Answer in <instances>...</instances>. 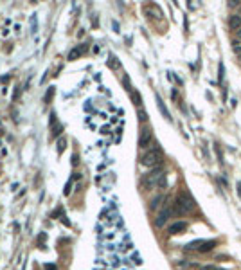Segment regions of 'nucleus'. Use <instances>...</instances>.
Wrapping results in <instances>:
<instances>
[{
	"mask_svg": "<svg viewBox=\"0 0 241 270\" xmlns=\"http://www.w3.org/2000/svg\"><path fill=\"white\" fill-rule=\"evenodd\" d=\"M194 207H196V204L193 200V196L187 193V191H180V193L176 194V200L173 204V213H176V214H187V213L194 211Z\"/></svg>",
	"mask_w": 241,
	"mask_h": 270,
	"instance_id": "obj_1",
	"label": "nucleus"
},
{
	"mask_svg": "<svg viewBox=\"0 0 241 270\" xmlns=\"http://www.w3.org/2000/svg\"><path fill=\"white\" fill-rule=\"evenodd\" d=\"M140 162H142V166H146V168H160L162 162H164L162 148L159 146V144H155V146H153L149 151H146V153L142 155Z\"/></svg>",
	"mask_w": 241,
	"mask_h": 270,
	"instance_id": "obj_2",
	"label": "nucleus"
},
{
	"mask_svg": "<svg viewBox=\"0 0 241 270\" xmlns=\"http://www.w3.org/2000/svg\"><path fill=\"white\" fill-rule=\"evenodd\" d=\"M164 175V171H162V166L160 168H153L148 175H144L142 176V180H140V184H142V187L148 191V189H153V187H156V184H159V178Z\"/></svg>",
	"mask_w": 241,
	"mask_h": 270,
	"instance_id": "obj_3",
	"label": "nucleus"
},
{
	"mask_svg": "<svg viewBox=\"0 0 241 270\" xmlns=\"http://www.w3.org/2000/svg\"><path fill=\"white\" fill-rule=\"evenodd\" d=\"M171 214H173V204H169V205H164V209L159 213V216L155 218V225L159 227H164L166 223H167V220L171 218Z\"/></svg>",
	"mask_w": 241,
	"mask_h": 270,
	"instance_id": "obj_4",
	"label": "nucleus"
},
{
	"mask_svg": "<svg viewBox=\"0 0 241 270\" xmlns=\"http://www.w3.org/2000/svg\"><path fill=\"white\" fill-rule=\"evenodd\" d=\"M151 141H153V133H151V128H142V132H140V137H139V146H140L142 150H146V148H149Z\"/></svg>",
	"mask_w": 241,
	"mask_h": 270,
	"instance_id": "obj_5",
	"label": "nucleus"
},
{
	"mask_svg": "<svg viewBox=\"0 0 241 270\" xmlns=\"http://www.w3.org/2000/svg\"><path fill=\"white\" fill-rule=\"evenodd\" d=\"M185 231H187V222H175L173 225H169L167 234H169V236H176V234H182Z\"/></svg>",
	"mask_w": 241,
	"mask_h": 270,
	"instance_id": "obj_6",
	"label": "nucleus"
},
{
	"mask_svg": "<svg viewBox=\"0 0 241 270\" xmlns=\"http://www.w3.org/2000/svg\"><path fill=\"white\" fill-rule=\"evenodd\" d=\"M216 245H218V241H216V240H209V241H203L200 247L196 248V250L200 252V254H205V252H211V250H212V248H214Z\"/></svg>",
	"mask_w": 241,
	"mask_h": 270,
	"instance_id": "obj_7",
	"label": "nucleus"
},
{
	"mask_svg": "<svg viewBox=\"0 0 241 270\" xmlns=\"http://www.w3.org/2000/svg\"><path fill=\"white\" fill-rule=\"evenodd\" d=\"M228 25L232 29H241V16L239 15H232L228 18Z\"/></svg>",
	"mask_w": 241,
	"mask_h": 270,
	"instance_id": "obj_8",
	"label": "nucleus"
},
{
	"mask_svg": "<svg viewBox=\"0 0 241 270\" xmlns=\"http://www.w3.org/2000/svg\"><path fill=\"white\" fill-rule=\"evenodd\" d=\"M164 200H166V196H164V194H159V196H155V198L149 202V209H153V211H155V209H159V207H160V204H162Z\"/></svg>",
	"mask_w": 241,
	"mask_h": 270,
	"instance_id": "obj_9",
	"label": "nucleus"
},
{
	"mask_svg": "<svg viewBox=\"0 0 241 270\" xmlns=\"http://www.w3.org/2000/svg\"><path fill=\"white\" fill-rule=\"evenodd\" d=\"M156 103H159V108H160V112L164 113V117H166V119H169V121H171V115H169V112H167V110H166V106H164V103H162V99H160L159 96H156Z\"/></svg>",
	"mask_w": 241,
	"mask_h": 270,
	"instance_id": "obj_10",
	"label": "nucleus"
},
{
	"mask_svg": "<svg viewBox=\"0 0 241 270\" xmlns=\"http://www.w3.org/2000/svg\"><path fill=\"white\" fill-rule=\"evenodd\" d=\"M166 185H167V175L164 173L160 178H159V184H156V187H159V189H166Z\"/></svg>",
	"mask_w": 241,
	"mask_h": 270,
	"instance_id": "obj_11",
	"label": "nucleus"
},
{
	"mask_svg": "<svg viewBox=\"0 0 241 270\" xmlns=\"http://www.w3.org/2000/svg\"><path fill=\"white\" fill-rule=\"evenodd\" d=\"M223 72H225V70H223V63H219V67H218V81H219V83L223 81Z\"/></svg>",
	"mask_w": 241,
	"mask_h": 270,
	"instance_id": "obj_12",
	"label": "nucleus"
},
{
	"mask_svg": "<svg viewBox=\"0 0 241 270\" xmlns=\"http://www.w3.org/2000/svg\"><path fill=\"white\" fill-rule=\"evenodd\" d=\"M203 270H227V268H221V267H216V265H205Z\"/></svg>",
	"mask_w": 241,
	"mask_h": 270,
	"instance_id": "obj_13",
	"label": "nucleus"
},
{
	"mask_svg": "<svg viewBox=\"0 0 241 270\" xmlns=\"http://www.w3.org/2000/svg\"><path fill=\"white\" fill-rule=\"evenodd\" d=\"M139 119H140V121H146V119H148V117H146V112H144L142 108L139 110Z\"/></svg>",
	"mask_w": 241,
	"mask_h": 270,
	"instance_id": "obj_14",
	"label": "nucleus"
},
{
	"mask_svg": "<svg viewBox=\"0 0 241 270\" xmlns=\"http://www.w3.org/2000/svg\"><path fill=\"white\" fill-rule=\"evenodd\" d=\"M45 268H47V270H56V267H54V265H47Z\"/></svg>",
	"mask_w": 241,
	"mask_h": 270,
	"instance_id": "obj_15",
	"label": "nucleus"
},
{
	"mask_svg": "<svg viewBox=\"0 0 241 270\" xmlns=\"http://www.w3.org/2000/svg\"><path fill=\"white\" fill-rule=\"evenodd\" d=\"M238 36H239V38H241V29H238Z\"/></svg>",
	"mask_w": 241,
	"mask_h": 270,
	"instance_id": "obj_16",
	"label": "nucleus"
},
{
	"mask_svg": "<svg viewBox=\"0 0 241 270\" xmlns=\"http://www.w3.org/2000/svg\"><path fill=\"white\" fill-rule=\"evenodd\" d=\"M238 189H239V191H241V182H239V184H238Z\"/></svg>",
	"mask_w": 241,
	"mask_h": 270,
	"instance_id": "obj_17",
	"label": "nucleus"
},
{
	"mask_svg": "<svg viewBox=\"0 0 241 270\" xmlns=\"http://www.w3.org/2000/svg\"><path fill=\"white\" fill-rule=\"evenodd\" d=\"M239 13H241V7H239Z\"/></svg>",
	"mask_w": 241,
	"mask_h": 270,
	"instance_id": "obj_18",
	"label": "nucleus"
}]
</instances>
